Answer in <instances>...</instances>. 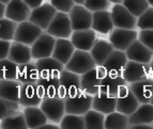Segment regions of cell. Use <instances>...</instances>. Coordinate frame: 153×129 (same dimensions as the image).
<instances>
[{"label": "cell", "instance_id": "cell-56", "mask_svg": "<svg viewBox=\"0 0 153 129\" xmlns=\"http://www.w3.org/2000/svg\"><path fill=\"white\" fill-rule=\"evenodd\" d=\"M0 129H1V122H0Z\"/></svg>", "mask_w": 153, "mask_h": 129}, {"label": "cell", "instance_id": "cell-51", "mask_svg": "<svg viewBox=\"0 0 153 129\" xmlns=\"http://www.w3.org/2000/svg\"><path fill=\"white\" fill-rule=\"evenodd\" d=\"M111 3H115V4H118V3H122L123 0H109Z\"/></svg>", "mask_w": 153, "mask_h": 129}, {"label": "cell", "instance_id": "cell-50", "mask_svg": "<svg viewBox=\"0 0 153 129\" xmlns=\"http://www.w3.org/2000/svg\"><path fill=\"white\" fill-rule=\"evenodd\" d=\"M73 1L75 2V4H82L84 5V3H85L86 0H73Z\"/></svg>", "mask_w": 153, "mask_h": 129}, {"label": "cell", "instance_id": "cell-43", "mask_svg": "<svg viewBox=\"0 0 153 129\" xmlns=\"http://www.w3.org/2000/svg\"><path fill=\"white\" fill-rule=\"evenodd\" d=\"M51 3L57 11L64 13H69L75 4L73 0H51Z\"/></svg>", "mask_w": 153, "mask_h": 129}, {"label": "cell", "instance_id": "cell-30", "mask_svg": "<svg viewBox=\"0 0 153 129\" xmlns=\"http://www.w3.org/2000/svg\"><path fill=\"white\" fill-rule=\"evenodd\" d=\"M22 83L16 79H0V98L19 100Z\"/></svg>", "mask_w": 153, "mask_h": 129}, {"label": "cell", "instance_id": "cell-46", "mask_svg": "<svg viewBox=\"0 0 153 129\" xmlns=\"http://www.w3.org/2000/svg\"><path fill=\"white\" fill-rule=\"evenodd\" d=\"M24 1H25V3L28 5L31 10H33V9H36L38 7H40L41 4H43L44 0H24Z\"/></svg>", "mask_w": 153, "mask_h": 129}, {"label": "cell", "instance_id": "cell-1", "mask_svg": "<svg viewBox=\"0 0 153 129\" xmlns=\"http://www.w3.org/2000/svg\"><path fill=\"white\" fill-rule=\"evenodd\" d=\"M95 66L97 64H95L94 59L92 58L90 51L76 49L69 62L64 65V69L78 74V75H82L90 69H94Z\"/></svg>", "mask_w": 153, "mask_h": 129}, {"label": "cell", "instance_id": "cell-25", "mask_svg": "<svg viewBox=\"0 0 153 129\" xmlns=\"http://www.w3.org/2000/svg\"><path fill=\"white\" fill-rule=\"evenodd\" d=\"M8 59L13 61L17 65L31 62V59H32L31 47L29 45H26V44L13 41V42H11Z\"/></svg>", "mask_w": 153, "mask_h": 129}, {"label": "cell", "instance_id": "cell-28", "mask_svg": "<svg viewBox=\"0 0 153 129\" xmlns=\"http://www.w3.org/2000/svg\"><path fill=\"white\" fill-rule=\"evenodd\" d=\"M153 123V105L140 104L132 114L128 115V126L137 124H151Z\"/></svg>", "mask_w": 153, "mask_h": 129}, {"label": "cell", "instance_id": "cell-36", "mask_svg": "<svg viewBox=\"0 0 153 129\" xmlns=\"http://www.w3.org/2000/svg\"><path fill=\"white\" fill-rule=\"evenodd\" d=\"M59 127L61 129H84L85 128V119L84 115L65 113L62 117Z\"/></svg>", "mask_w": 153, "mask_h": 129}, {"label": "cell", "instance_id": "cell-44", "mask_svg": "<svg viewBox=\"0 0 153 129\" xmlns=\"http://www.w3.org/2000/svg\"><path fill=\"white\" fill-rule=\"evenodd\" d=\"M138 40L140 41L143 45H146L149 49L153 51V30L148 29V30H140L138 33Z\"/></svg>", "mask_w": 153, "mask_h": 129}, {"label": "cell", "instance_id": "cell-48", "mask_svg": "<svg viewBox=\"0 0 153 129\" xmlns=\"http://www.w3.org/2000/svg\"><path fill=\"white\" fill-rule=\"evenodd\" d=\"M58 128H60V127H58L55 124H47V123H45L44 125L39 127L38 129H58Z\"/></svg>", "mask_w": 153, "mask_h": 129}, {"label": "cell", "instance_id": "cell-37", "mask_svg": "<svg viewBox=\"0 0 153 129\" xmlns=\"http://www.w3.org/2000/svg\"><path fill=\"white\" fill-rule=\"evenodd\" d=\"M18 23L10 18L3 17L0 19V40L13 41Z\"/></svg>", "mask_w": 153, "mask_h": 129}, {"label": "cell", "instance_id": "cell-42", "mask_svg": "<svg viewBox=\"0 0 153 129\" xmlns=\"http://www.w3.org/2000/svg\"><path fill=\"white\" fill-rule=\"evenodd\" d=\"M109 0H86L84 5L92 13L97 11L107 10L109 8Z\"/></svg>", "mask_w": 153, "mask_h": 129}, {"label": "cell", "instance_id": "cell-40", "mask_svg": "<svg viewBox=\"0 0 153 129\" xmlns=\"http://www.w3.org/2000/svg\"><path fill=\"white\" fill-rule=\"evenodd\" d=\"M19 107H21V105L18 101L0 98V121L10 116L11 114L15 113L16 111H18Z\"/></svg>", "mask_w": 153, "mask_h": 129}, {"label": "cell", "instance_id": "cell-23", "mask_svg": "<svg viewBox=\"0 0 153 129\" xmlns=\"http://www.w3.org/2000/svg\"><path fill=\"white\" fill-rule=\"evenodd\" d=\"M125 52H126V57L128 60L141 62V63H150L153 57V51L149 49L146 45H143L138 38L128 46Z\"/></svg>", "mask_w": 153, "mask_h": 129}, {"label": "cell", "instance_id": "cell-9", "mask_svg": "<svg viewBox=\"0 0 153 129\" xmlns=\"http://www.w3.org/2000/svg\"><path fill=\"white\" fill-rule=\"evenodd\" d=\"M138 38V32L135 29H122L114 28L110 32L109 42L114 48L118 50L126 51L128 46Z\"/></svg>", "mask_w": 153, "mask_h": 129}, {"label": "cell", "instance_id": "cell-41", "mask_svg": "<svg viewBox=\"0 0 153 129\" xmlns=\"http://www.w3.org/2000/svg\"><path fill=\"white\" fill-rule=\"evenodd\" d=\"M137 27L140 30H153V7L149 8L139 17H137Z\"/></svg>", "mask_w": 153, "mask_h": 129}, {"label": "cell", "instance_id": "cell-17", "mask_svg": "<svg viewBox=\"0 0 153 129\" xmlns=\"http://www.w3.org/2000/svg\"><path fill=\"white\" fill-rule=\"evenodd\" d=\"M31 9L26 4L24 0H11L7 4L5 17L14 20L16 23H22L29 20Z\"/></svg>", "mask_w": 153, "mask_h": 129}, {"label": "cell", "instance_id": "cell-7", "mask_svg": "<svg viewBox=\"0 0 153 129\" xmlns=\"http://www.w3.org/2000/svg\"><path fill=\"white\" fill-rule=\"evenodd\" d=\"M42 33H43V29L31 23L30 20H26V21L18 23L13 41L31 46Z\"/></svg>", "mask_w": 153, "mask_h": 129}, {"label": "cell", "instance_id": "cell-10", "mask_svg": "<svg viewBox=\"0 0 153 129\" xmlns=\"http://www.w3.org/2000/svg\"><path fill=\"white\" fill-rule=\"evenodd\" d=\"M140 102L131 90L130 86L126 84L120 90L117 95V108L116 111L130 115L139 107Z\"/></svg>", "mask_w": 153, "mask_h": 129}, {"label": "cell", "instance_id": "cell-13", "mask_svg": "<svg viewBox=\"0 0 153 129\" xmlns=\"http://www.w3.org/2000/svg\"><path fill=\"white\" fill-rule=\"evenodd\" d=\"M57 10L54 8L51 3H43L38 8L31 11L29 20L43 30H46L51 25V20L56 15Z\"/></svg>", "mask_w": 153, "mask_h": 129}, {"label": "cell", "instance_id": "cell-32", "mask_svg": "<svg viewBox=\"0 0 153 129\" xmlns=\"http://www.w3.org/2000/svg\"><path fill=\"white\" fill-rule=\"evenodd\" d=\"M39 77V72L36 69V63H24L18 65L17 69V78L16 80H18L22 84L24 83H36Z\"/></svg>", "mask_w": 153, "mask_h": 129}, {"label": "cell", "instance_id": "cell-47", "mask_svg": "<svg viewBox=\"0 0 153 129\" xmlns=\"http://www.w3.org/2000/svg\"><path fill=\"white\" fill-rule=\"evenodd\" d=\"M128 128L131 129H152V125L151 124H137L133 125V126H128Z\"/></svg>", "mask_w": 153, "mask_h": 129}, {"label": "cell", "instance_id": "cell-45", "mask_svg": "<svg viewBox=\"0 0 153 129\" xmlns=\"http://www.w3.org/2000/svg\"><path fill=\"white\" fill-rule=\"evenodd\" d=\"M10 46H11V41L0 40V61L8 58Z\"/></svg>", "mask_w": 153, "mask_h": 129}, {"label": "cell", "instance_id": "cell-2", "mask_svg": "<svg viewBox=\"0 0 153 129\" xmlns=\"http://www.w3.org/2000/svg\"><path fill=\"white\" fill-rule=\"evenodd\" d=\"M40 108L49 122L60 124L65 114V99L62 97H46L42 99Z\"/></svg>", "mask_w": 153, "mask_h": 129}, {"label": "cell", "instance_id": "cell-54", "mask_svg": "<svg viewBox=\"0 0 153 129\" xmlns=\"http://www.w3.org/2000/svg\"><path fill=\"white\" fill-rule=\"evenodd\" d=\"M149 2V4H150V7H153V0H147Z\"/></svg>", "mask_w": 153, "mask_h": 129}, {"label": "cell", "instance_id": "cell-38", "mask_svg": "<svg viewBox=\"0 0 153 129\" xmlns=\"http://www.w3.org/2000/svg\"><path fill=\"white\" fill-rule=\"evenodd\" d=\"M18 65L8 58L0 61V79L17 78Z\"/></svg>", "mask_w": 153, "mask_h": 129}, {"label": "cell", "instance_id": "cell-31", "mask_svg": "<svg viewBox=\"0 0 153 129\" xmlns=\"http://www.w3.org/2000/svg\"><path fill=\"white\" fill-rule=\"evenodd\" d=\"M24 115H25L27 126L30 129H38L40 126L47 123V117L42 111L40 106L38 107H25L24 108Z\"/></svg>", "mask_w": 153, "mask_h": 129}, {"label": "cell", "instance_id": "cell-18", "mask_svg": "<svg viewBox=\"0 0 153 129\" xmlns=\"http://www.w3.org/2000/svg\"><path fill=\"white\" fill-rule=\"evenodd\" d=\"M71 41L76 49L90 51L93 44L97 41V32L92 28L84 30L73 31L71 35Z\"/></svg>", "mask_w": 153, "mask_h": 129}, {"label": "cell", "instance_id": "cell-22", "mask_svg": "<svg viewBox=\"0 0 153 129\" xmlns=\"http://www.w3.org/2000/svg\"><path fill=\"white\" fill-rule=\"evenodd\" d=\"M131 90L140 104H149L153 95V79L146 78L143 80L128 83Z\"/></svg>", "mask_w": 153, "mask_h": 129}, {"label": "cell", "instance_id": "cell-24", "mask_svg": "<svg viewBox=\"0 0 153 129\" xmlns=\"http://www.w3.org/2000/svg\"><path fill=\"white\" fill-rule=\"evenodd\" d=\"M36 84L39 86L41 96L46 97H59L60 93V80L59 76H45L39 77Z\"/></svg>", "mask_w": 153, "mask_h": 129}, {"label": "cell", "instance_id": "cell-8", "mask_svg": "<svg viewBox=\"0 0 153 129\" xmlns=\"http://www.w3.org/2000/svg\"><path fill=\"white\" fill-rule=\"evenodd\" d=\"M73 31L90 29L92 26V12L82 4H74L69 13Z\"/></svg>", "mask_w": 153, "mask_h": 129}, {"label": "cell", "instance_id": "cell-33", "mask_svg": "<svg viewBox=\"0 0 153 129\" xmlns=\"http://www.w3.org/2000/svg\"><path fill=\"white\" fill-rule=\"evenodd\" d=\"M105 128L106 129H124L128 128V115L119 111H114L106 114L105 117Z\"/></svg>", "mask_w": 153, "mask_h": 129}, {"label": "cell", "instance_id": "cell-6", "mask_svg": "<svg viewBox=\"0 0 153 129\" xmlns=\"http://www.w3.org/2000/svg\"><path fill=\"white\" fill-rule=\"evenodd\" d=\"M92 95L82 91L78 92L75 96L65 98V113L84 115L92 109Z\"/></svg>", "mask_w": 153, "mask_h": 129}, {"label": "cell", "instance_id": "cell-26", "mask_svg": "<svg viewBox=\"0 0 153 129\" xmlns=\"http://www.w3.org/2000/svg\"><path fill=\"white\" fill-rule=\"evenodd\" d=\"M75 50H76V48L73 45L71 40H69V38H57L51 57H54L55 59H57L62 64L65 65L71 59V57L73 56Z\"/></svg>", "mask_w": 153, "mask_h": 129}, {"label": "cell", "instance_id": "cell-12", "mask_svg": "<svg viewBox=\"0 0 153 129\" xmlns=\"http://www.w3.org/2000/svg\"><path fill=\"white\" fill-rule=\"evenodd\" d=\"M57 38L51 35L49 33L43 32L39 36L38 40L31 45V55L32 59H41L46 57H51L54 51L55 44Z\"/></svg>", "mask_w": 153, "mask_h": 129}, {"label": "cell", "instance_id": "cell-35", "mask_svg": "<svg viewBox=\"0 0 153 129\" xmlns=\"http://www.w3.org/2000/svg\"><path fill=\"white\" fill-rule=\"evenodd\" d=\"M1 129H27L24 112L18 110L15 113L11 114L10 116L1 119Z\"/></svg>", "mask_w": 153, "mask_h": 129}, {"label": "cell", "instance_id": "cell-15", "mask_svg": "<svg viewBox=\"0 0 153 129\" xmlns=\"http://www.w3.org/2000/svg\"><path fill=\"white\" fill-rule=\"evenodd\" d=\"M43 97L41 96L40 90L36 83L22 84L19 93V105L22 107H38L41 105Z\"/></svg>", "mask_w": 153, "mask_h": 129}, {"label": "cell", "instance_id": "cell-52", "mask_svg": "<svg viewBox=\"0 0 153 129\" xmlns=\"http://www.w3.org/2000/svg\"><path fill=\"white\" fill-rule=\"evenodd\" d=\"M150 69H151V74L153 75V57H152V59H151V61H150Z\"/></svg>", "mask_w": 153, "mask_h": 129}, {"label": "cell", "instance_id": "cell-53", "mask_svg": "<svg viewBox=\"0 0 153 129\" xmlns=\"http://www.w3.org/2000/svg\"><path fill=\"white\" fill-rule=\"evenodd\" d=\"M11 0H0V2H2V3H4V4H8L9 2H10Z\"/></svg>", "mask_w": 153, "mask_h": 129}, {"label": "cell", "instance_id": "cell-20", "mask_svg": "<svg viewBox=\"0 0 153 129\" xmlns=\"http://www.w3.org/2000/svg\"><path fill=\"white\" fill-rule=\"evenodd\" d=\"M91 28L95 32L102 33V34H108L111 32L115 28L111 17V12L109 13L107 10H103L92 13Z\"/></svg>", "mask_w": 153, "mask_h": 129}, {"label": "cell", "instance_id": "cell-49", "mask_svg": "<svg viewBox=\"0 0 153 129\" xmlns=\"http://www.w3.org/2000/svg\"><path fill=\"white\" fill-rule=\"evenodd\" d=\"M5 9H7V4L0 2V19L5 17Z\"/></svg>", "mask_w": 153, "mask_h": 129}, {"label": "cell", "instance_id": "cell-11", "mask_svg": "<svg viewBox=\"0 0 153 129\" xmlns=\"http://www.w3.org/2000/svg\"><path fill=\"white\" fill-rule=\"evenodd\" d=\"M111 17L115 28L135 29L137 27V17L133 15L122 3L114 5L111 10Z\"/></svg>", "mask_w": 153, "mask_h": 129}, {"label": "cell", "instance_id": "cell-19", "mask_svg": "<svg viewBox=\"0 0 153 129\" xmlns=\"http://www.w3.org/2000/svg\"><path fill=\"white\" fill-rule=\"evenodd\" d=\"M126 84H128V81L125 80L122 75H114V74L106 73V75L103 77L101 81L100 92L111 95V96H117L120 90Z\"/></svg>", "mask_w": 153, "mask_h": 129}, {"label": "cell", "instance_id": "cell-14", "mask_svg": "<svg viewBox=\"0 0 153 129\" xmlns=\"http://www.w3.org/2000/svg\"><path fill=\"white\" fill-rule=\"evenodd\" d=\"M151 75L150 64L141 63L136 61L128 60L124 69H123L122 76L128 81V83H132L135 81L143 80V79L149 78Z\"/></svg>", "mask_w": 153, "mask_h": 129}, {"label": "cell", "instance_id": "cell-27", "mask_svg": "<svg viewBox=\"0 0 153 129\" xmlns=\"http://www.w3.org/2000/svg\"><path fill=\"white\" fill-rule=\"evenodd\" d=\"M117 108V96L99 92L92 99V109L102 112L105 115L116 111Z\"/></svg>", "mask_w": 153, "mask_h": 129}, {"label": "cell", "instance_id": "cell-34", "mask_svg": "<svg viewBox=\"0 0 153 129\" xmlns=\"http://www.w3.org/2000/svg\"><path fill=\"white\" fill-rule=\"evenodd\" d=\"M105 114L94 109H90L84 114L86 129H104Z\"/></svg>", "mask_w": 153, "mask_h": 129}, {"label": "cell", "instance_id": "cell-16", "mask_svg": "<svg viewBox=\"0 0 153 129\" xmlns=\"http://www.w3.org/2000/svg\"><path fill=\"white\" fill-rule=\"evenodd\" d=\"M128 57L126 52L122 50L114 49L108 58L105 60L103 67L105 69L106 73L114 74V75H122L123 69L128 63Z\"/></svg>", "mask_w": 153, "mask_h": 129}, {"label": "cell", "instance_id": "cell-21", "mask_svg": "<svg viewBox=\"0 0 153 129\" xmlns=\"http://www.w3.org/2000/svg\"><path fill=\"white\" fill-rule=\"evenodd\" d=\"M40 77L45 76H59L60 73L64 69V64L55 59L54 57H46V58L38 59L36 62Z\"/></svg>", "mask_w": 153, "mask_h": 129}, {"label": "cell", "instance_id": "cell-57", "mask_svg": "<svg viewBox=\"0 0 153 129\" xmlns=\"http://www.w3.org/2000/svg\"><path fill=\"white\" fill-rule=\"evenodd\" d=\"M152 127H153V123H152Z\"/></svg>", "mask_w": 153, "mask_h": 129}, {"label": "cell", "instance_id": "cell-39", "mask_svg": "<svg viewBox=\"0 0 153 129\" xmlns=\"http://www.w3.org/2000/svg\"><path fill=\"white\" fill-rule=\"evenodd\" d=\"M122 4L136 17H139L145 11L150 8L147 0H123Z\"/></svg>", "mask_w": 153, "mask_h": 129}, {"label": "cell", "instance_id": "cell-5", "mask_svg": "<svg viewBox=\"0 0 153 129\" xmlns=\"http://www.w3.org/2000/svg\"><path fill=\"white\" fill-rule=\"evenodd\" d=\"M60 80V93L59 97L62 98H69L75 96L78 92L82 91L80 89V75L73 73L71 71L64 69L59 75Z\"/></svg>", "mask_w": 153, "mask_h": 129}, {"label": "cell", "instance_id": "cell-29", "mask_svg": "<svg viewBox=\"0 0 153 129\" xmlns=\"http://www.w3.org/2000/svg\"><path fill=\"white\" fill-rule=\"evenodd\" d=\"M114 49L115 48L110 42L101 40V38L95 41L92 48L90 49V53H91L92 58L94 59L97 66H103L105 60L108 58V56L111 53Z\"/></svg>", "mask_w": 153, "mask_h": 129}, {"label": "cell", "instance_id": "cell-3", "mask_svg": "<svg viewBox=\"0 0 153 129\" xmlns=\"http://www.w3.org/2000/svg\"><path fill=\"white\" fill-rule=\"evenodd\" d=\"M46 32L56 38H69L73 33V28L69 14L57 11L56 15L51 20V25L46 29Z\"/></svg>", "mask_w": 153, "mask_h": 129}, {"label": "cell", "instance_id": "cell-4", "mask_svg": "<svg viewBox=\"0 0 153 129\" xmlns=\"http://www.w3.org/2000/svg\"><path fill=\"white\" fill-rule=\"evenodd\" d=\"M106 75V71L103 66H95L87 73L80 75V89L82 92L94 96L100 92L101 81Z\"/></svg>", "mask_w": 153, "mask_h": 129}, {"label": "cell", "instance_id": "cell-55", "mask_svg": "<svg viewBox=\"0 0 153 129\" xmlns=\"http://www.w3.org/2000/svg\"><path fill=\"white\" fill-rule=\"evenodd\" d=\"M150 104L153 105V95H152V98H151V101H150Z\"/></svg>", "mask_w": 153, "mask_h": 129}]
</instances>
